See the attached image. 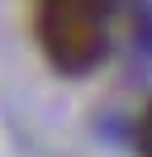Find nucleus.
Returning <instances> with one entry per match:
<instances>
[{"instance_id":"obj_1","label":"nucleus","mask_w":152,"mask_h":157,"mask_svg":"<svg viewBox=\"0 0 152 157\" xmlns=\"http://www.w3.org/2000/svg\"><path fill=\"white\" fill-rule=\"evenodd\" d=\"M38 43L57 71H90L104 52V0H43Z\"/></svg>"},{"instance_id":"obj_2","label":"nucleus","mask_w":152,"mask_h":157,"mask_svg":"<svg viewBox=\"0 0 152 157\" xmlns=\"http://www.w3.org/2000/svg\"><path fill=\"white\" fill-rule=\"evenodd\" d=\"M138 147H142V157H152V105L142 109V119H138Z\"/></svg>"}]
</instances>
